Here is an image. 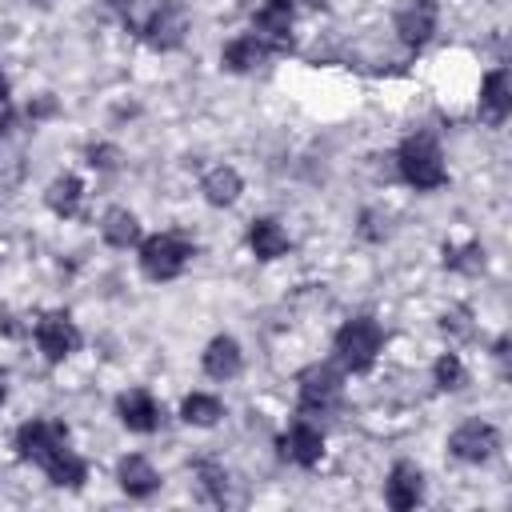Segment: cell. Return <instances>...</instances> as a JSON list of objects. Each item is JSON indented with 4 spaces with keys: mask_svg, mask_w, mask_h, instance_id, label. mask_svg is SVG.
Segmentation results:
<instances>
[{
    "mask_svg": "<svg viewBox=\"0 0 512 512\" xmlns=\"http://www.w3.org/2000/svg\"><path fill=\"white\" fill-rule=\"evenodd\" d=\"M512 112V80L508 68H492L480 84V120L484 124H504V116Z\"/></svg>",
    "mask_w": 512,
    "mask_h": 512,
    "instance_id": "13",
    "label": "cell"
},
{
    "mask_svg": "<svg viewBox=\"0 0 512 512\" xmlns=\"http://www.w3.org/2000/svg\"><path fill=\"white\" fill-rule=\"evenodd\" d=\"M80 196H84V184L76 176H56L48 184V192H44V200H48V208L56 216H76L80 212Z\"/></svg>",
    "mask_w": 512,
    "mask_h": 512,
    "instance_id": "21",
    "label": "cell"
},
{
    "mask_svg": "<svg viewBox=\"0 0 512 512\" xmlns=\"http://www.w3.org/2000/svg\"><path fill=\"white\" fill-rule=\"evenodd\" d=\"M376 224H380V216H376V212H364L360 236H364V240H384V236H388V228H376Z\"/></svg>",
    "mask_w": 512,
    "mask_h": 512,
    "instance_id": "28",
    "label": "cell"
},
{
    "mask_svg": "<svg viewBox=\"0 0 512 512\" xmlns=\"http://www.w3.org/2000/svg\"><path fill=\"white\" fill-rule=\"evenodd\" d=\"M16 452L20 460L48 472L56 488H80L88 480V464L68 448V432L52 420H28L16 428Z\"/></svg>",
    "mask_w": 512,
    "mask_h": 512,
    "instance_id": "1",
    "label": "cell"
},
{
    "mask_svg": "<svg viewBox=\"0 0 512 512\" xmlns=\"http://www.w3.org/2000/svg\"><path fill=\"white\" fill-rule=\"evenodd\" d=\"M184 32H188V4L184 0H156V8L148 12L140 36L156 48V52H172L184 44Z\"/></svg>",
    "mask_w": 512,
    "mask_h": 512,
    "instance_id": "5",
    "label": "cell"
},
{
    "mask_svg": "<svg viewBox=\"0 0 512 512\" xmlns=\"http://www.w3.org/2000/svg\"><path fill=\"white\" fill-rule=\"evenodd\" d=\"M240 172L236 168H228V164H220V168H212L204 180H200V192H204V200L208 204H216V208H224V204H232L236 196H240Z\"/></svg>",
    "mask_w": 512,
    "mask_h": 512,
    "instance_id": "20",
    "label": "cell"
},
{
    "mask_svg": "<svg viewBox=\"0 0 512 512\" xmlns=\"http://www.w3.org/2000/svg\"><path fill=\"white\" fill-rule=\"evenodd\" d=\"M268 56H272V52H268L252 32H248V36H236V40H228V44H224L220 64H224L228 72H256Z\"/></svg>",
    "mask_w": 512,
    "mask_h": 512,
    "instance_id": "17",
    "label": "cell"
},
{
    "mask_svg": "<svg viewBox=\"0 0 512 512\" xmlns=\"http://www.w3.org/2000/svg\"><path fill=\"white\" fill-rule=\"evenodd\" d=\"M396 168H400V176H404L412 188H420V192H432V188H440V184L448 180L444 152H440V144H436L428 132H412V136L396 148Z\"/></svg>",
    "mask_w": 512,
    "mask_h": 512,
    "instance_id": "2",
    "label": "cell"
},
{
    "mask_svg": "<svg viewBox=\"0 0 512 512\" xmlns=\"http://www.w3.org/2000/svg\"><path fill=\"white\" fill-rule=\"evenodd\" d=\"M420 496H424V472H420L416 464H408V460H396L392 472H388V480H384V500H388V508L408 512V508L420 504Z\"/></svg>",
    "mask_w": 512,
    "mask_h": 512,
    "instance_id": "11",
    "label": "cell"
},
{
    "mask_svg": "<svg viewBox=\"0 0 512 512\" xmlns=\"http://www.w3.org/2000/svg\"><path fill=\"white\" fill-rule=\"evenodd\" d=\"M116 8H120V16H124V24H128L132 32H140L144 20H148V12L156 8V0H116Z\"/></svg>",
    "mask_w": 512,
    "mask_h": 512,
    "instance_id": "26",
    "label": "cell"
},
{
    "mask_svg": "<svg viewBox=\"0 0 512 512\" xmlns=\"http://www.w3.org/2000/svg\"><path fill=\"white\" fill-rule=\"evenodd\" d=\"M380 344H384V332L372 316H352L340 324L336 340H332V352L336 360L348 368V372H368L372 360L380 356Z\"/></svg>",
    "mask_w": 512,
    "mask_h": 512,
    "instance_id": "3",
    "label": "cell"
},
{
    "mask_svg": "<svg viewBox=\"0 0 512 512\" xmlns=\"http://www.w3.org/2000/svg\"><path fill=\"white\" fill-rule=\"evenodd\" d=\"M180 416H184V424H196V428H212V424L224 416V404H220L216 396H208V392H192V396H184V404H180Z\"/></svg>",
    "mask_w": 512,
    "mask_h": 512,
    "instance_id": "22",
    "label": "cell"
},
{
    "mask_svg": "<svg viewBox=\"0 0 512 512\" xmlns=\"http://www.w3.org/2000/svg\"><path fill=\"white\" fill-rule=\"evenodd\" d=\"M288 4H292V8H296V4H304V8H320L324 0H288Z\"/></svg>",
    "mask_w": 512,
    "mask_h": 512,
    "instance_id": "30",
    "label": "cell"
},
{
    "mask_svg": "<svg viewBox=\"0 0 512 512\" xmlns=\"http://www.w3.org/2000/svg\"><path fill=\"white\" fill-rule=\"evenodd\" d=\"M196 476H200V484H204V492H208L212 500H220V504H224V488H228V472H224V468H216V464H200V468H196Z\"/></svg>",
    "mask_w": 512,
    "mask_h": 512,
    "instance_id": "25",
    "label": "cell"
},
{
    "mask_svg": "<svg viewBox=\"0 0 512 512\" xmlns=\"http://www.w3.org/2000/svg\"><path fill=\"white\" fill-rule=\"evenodd\" d=\"M88 164L112 172V168L120 164V148H112V144H96V148H88Z\"/></svg>",
    "mask_w": 512,
    "mask_h": 512,
    "instance_id": "27",
    "label": "cell"
},
{
    "mask_svg": "<svg viewBox=\"0 0 512 512\" xmlns=\"http://www.w3.org/2000/svg\"><path fill=\"white\" fill-rule=\"evenodd\" d=\"M240 368H244V356H240V344L232 336L208 340V348H204V372L212 380H232Z\"/></svg>",
    "mask_w": 512,
    "mask_h": 512,
    "instance_id": "16",
    "label": "cell"
},
{
    "mask_svg": "<svg viewBox=\"0 0 512 512\" xmlns=\"http://www.w3.org/2000/svg\"><path fill=\"white\" fill-rule=\"evenodd\" d=\"M4 396H8V376H4V368H0V404H4Z\"/></svg>",
    "mask_w": 512,
    "mask_h": 512,
    "instance_id": "31",
    "label": "cell"
},
{
    "mask_svg": "<svg viewBox=\"0 0 512 512\" xmlns=\"http://www.w3.org/2000/svg\"><path fill=\"white\" fill-rule=\"evenodd\" d=\"M292 16H296V8L288 0H264L252 20V36L268 52H288L292 48Z\"/></svg>",
    "mask_w": 512,
    "mask_h": 512,
    "instance_id": "7",
    "label": "cell"
},
{
    "mask_svg": "<svg viewBox=\"0 0 512 512\" xmlns=\"http://www.w3.org/2000/svg\"><path fill=\"white\" fill-rule=\"evenodd\" d=\"M496 444H500V436H496V428L484 424V420H464V424L448 436V452H452L456 460H464V464L488 460V456L496 452Z\"/></svg>",
    "mask_w": 512,
    "mask_h": 512,
    "instance_id": "9",
    "label": "cell"
},
{
    "mask_svg": "<svg viewBox=\"0 0 512 512\" xmlns=\"http://www.w3.org/2000/svg\"><path fill=\"white\" fill-rule=\"evenodd\" d=\"M100 236L112 248H132V244H140V220L128 208H108L100 216Z\"/></svg>",
    "mask_w": 512,
    "mask_h": 512,
    "instance_id": "19",
    "label": "cell"
},
{
    "mask_svg": "<svg viewBox=\"0 0 512 512\" xmlns=\"http://www.w3.org/2000/svg\"><path fill=\"white\" fill-rule=\"evenodd\" d=\"M0 104H8V76L0 72Z\"/></svg>",
    "mask_w": 512,
    "mask_h": 512,
    "instance_id": "29",
    "label": "cell"
},
{
    "mask_svg": "<svg viewBox=\"0 0 512 512\" xmlns=\"http://www.w3.org/2000/svg\"><path fill=\"white\" fill-rule=\"evenodd\" d=\"M248 248H252L256 260H276V256L288 252V232H284L276 220L260 216V220H252V228H248Z\"/></svg>",
    "mask_w": 512,
    "mask_h": 512,
    "instance_id": "18",
    "label": "cell"
},
{
    "mask_svg": "<svg viewBox=\"0 0 512 512\" xmlns=\"http://www.w3.org/2000/svg\"><path fill=\"white\" fill-rule=\"evenodd\" d=\"M296 384H300V408L304 412H320V416L332 412L340 404V392H344V380H340V372L332 364H308L296 376Z\"/></svg>",
    "mask_w": 512,
    "mask_h": 512,
    "instance_id": "6",
    "label": "cell"
},
{
    "mask_svg": "<svg viewBox=\"0 0 512 512\" xmlns=\"http://www.w3.org/2000/svg\"><path fill=\"white\" fill-rule=\"evenodd\" d=\"M116 480H120V488H124L132 500H144V496H152V492L160 488V472H156L140 452H132V456L120 460Z\"/></svg>",
    "mask_w": 512,
    "mask_h": 512,
    "instance_id": "15",
    "label": "cell"
},
{
    "mask_svg": "<svg viewBox=\"0 0 512 512\" xmlns=\"http://www.w3.org/2000/svg\"><path fill=\"white\" fill-rule=\"evenodd\" d=\"M36 344H40L48 364H60L80 348V332L68 320V312H48V316L36 320Z\"/></svg>",
    "mask_w": 512,
    "mask_h": 512,
    "instance_id": "8",
    "label": "cell"
},
{
    "mask_svg": "<svg viewBox=\"0 0 512 512\" xmlns=\"http://www.w3.org/2000/svg\"><path fill=\"white\" fill-rule=\"evenodd\" d=\"M444 264L456 268V272H468V276H472V272L484 268V252H480L476 244H468V248H460V252H456V248H444Z\"/></svg>",
    "mask_w": 512,
    "mask_h": 512,
    "instance_id": "24",
    "label": "cell"
},
{
    "mask_svg": "<svg viewBox=\"0 0 512 512\" xmlns=\"http://www.w3.org/2000/svg\"><path fill=\"white\" fill-rule=\"evenodd\" d=\"M192 260V244L172 236V232H156L140 244V272L148 280H176Z\"/></svg>",
    "mask_w": 512,
    "mask_h": 512,
    "instance_id": "4",
    "label": "cell"
},
{
    "mask_svg": "<svg viewBox=\"0 0 512 512\" xmlns=\"http://www.w3.org/2000/svg\"><path fill=\"white\" fill-rule=\"evenodd\" d=\"M396 32L408 48H424L436 32V0H408L396 12Z\"/></svg>",
    "mask_w": 512,
    "mask_h": 512,
    "instance_id": "12",
    "label": "cell"
},
{
    "mask_svg": "<svg viewBox=\"0 0 512 512\" xmlns=\"http://www.w3.org/2000/svg\"><path fill=\"white\" fill-rule=\"evenodd\" d=\"M116 416H120V424H124L128 432H156V428H160V404H156L144 388L120 392Z\"/></svg>",
    "mask_w": 512,
    "mask_h": 512,
    "instance_id": "14",
    "label": "cell"
},
{
    "mask_svg": "<svg viewBox=\"0 0 512 512\" xmlns=\"http://www.w3.org/2000/svg\"><path fill=\"white\" fill-rule=\"evenodd\" d=\"M280 456L292 460V464H300V468H316L320 456H324V436H320V428L308 424V420H296V424L280 436Z\"/></svg>",
    "mask_w": 512,
    "mask_h": 512,
    "instance_id": "10",
    "label": "cell"
},
{
    "mask_svg": "<svg viewBox=\"0 0 512 512\" xmlns=\"http://www.w3.org/2000/svg\"><path fill=\"white\" fill-rule=\"evenodd\" d=\"M432 376H436V384L440 388H464V364H460V356L456 352H444L436 364H432Z\"/></svg>",
    "mask_w": 512,
    "mask_h": 512,
    "instance_id": "23",
    "label": "cell"
}]
</instances>
